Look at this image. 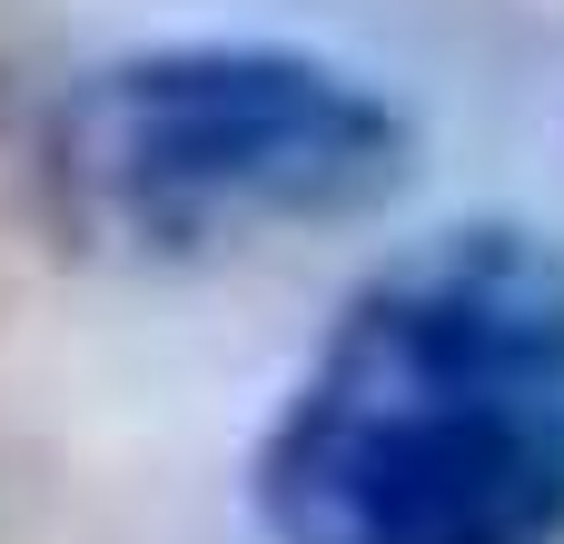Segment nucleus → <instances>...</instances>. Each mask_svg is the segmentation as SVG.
<instances>
[{
  "mask_svg": "<svg viewBox=\"0 0 564 544\" xmlns=\"http://www.w3.org/2000/svg\"><path fill=\"white\" fill-rule=\"evenodd\" d=\"M248 505L268 544H564V248H397L268 416Z\"/></svg>",
  "mask_w": 564,
  "mask_h": 544,
  "instance_id": "nucleus-1",
  "label": "nucleus"
},
{
  "mask_svg": "<svg viewBox=\"0 0 564 544\" xmlns=\"http://www.w3.org/2000/svg\"><path fill=\"white\" fill-rule=\"evenodd\" d=\"M406 178L387 89L278 40H178L89 69L50 109V198L119 258H218L377 218Z\"/></svg>",
  "mask_w": 564,
  "mask_h": 544,
  "instance_id": "nucleus-2",
  "label": "nucleus"
}]
</instances>
